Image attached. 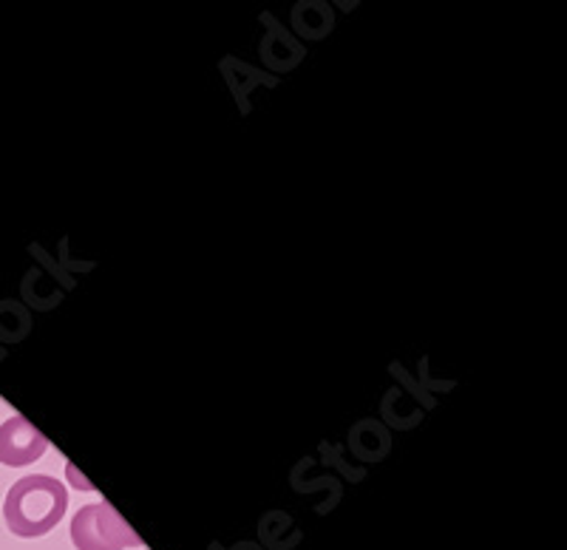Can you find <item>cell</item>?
Instances as JSON below:
<instances>
[{
    "mask_svg": "<svg viewBox=\"0 0 567 550\" xmlns=\"http://www.w3.org/2000/svg\"><path fill=\"white\" fill-rule=\"evenodd\" d=\"M65 508H69V491L63 488V482L34 474V477L18 479L9 488L7 502H3V519L14 537L38 539L58 528Z\"/></svg>",
    "mask_w": 567,
    "mask_h": 550,
    "instance_id": "cell-1",
    "label": "cell"
},
{
    "mask_svg": "<svg viewBox=\"0 0 567 550\" xmlns=\"http://www.w3.org/2000/svg\"><path fill=\"white\" fill-rule=\"evenodd\" d=\"M71 542L78 550H125L140 548L142 539L131 531L114 506L109 502H94L83 506L71 519Z\"/></svg>",
    "mask_w": 567,
    "mask_h": 550,
    "instance_id": "cell-2",
    "label": "cell"
},
{
    "mask_svg": "<svg viewBox=\"0 0 567 550\" xmlns=\"http://www.w3.org/2000/svg\"><path fill=\"white\" fill-rule=\"evenodd\" d=\"M49 448V440L43 437L34 423H29L23 415H12L0 426V463L12 468L32 466L40 460Z\"/></svg>",
    "mask_w": 567,
    "mask_h": 550,
    "instance_id": "cell-3",
    "label": "cell"
}]
</instances>
